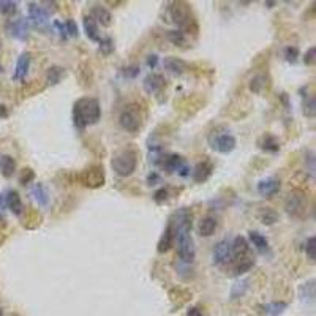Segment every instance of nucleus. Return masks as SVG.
<instances>
[{
    "mask_svg": "<svg viewBox=\"0 0 316 316\" xmlns=\"http://www.w3.org/2000/svg\"><path fill=\"white\" fill-rule=\"evenodd\" d=\"M192 210L187 207L179 209L174 214V218L171 220L174 240L177 242V255L183 264H192L196 258L195 242L192 237Z\"/></svg>",
    "mask_w": 316,
    "mask_h": 316,
    "instance_id": "nucleus-1",
    "label": "nucleus"
},
{
    "mask_svg": "<svg viewBox=\"0 0 316 316\" xmlns=\"http://www.w3.org/2000/svg\"><path fill=\"white\" fill-rule=\"evenodd\" d=\"M101 117L100 101L92 97L79 98L73 106V122L78 130H84L89 125H95Z\"/></svg>",
    "mask_w": 316,
    "mask_h": 316,
    "instance_id": "nucleus-2",
    "label": "nucleus"
},
{
    "mask_svg": "<svg viewBox=\"0 0 316 316\" xmlns=\"http://www.w3.org/2000/svg\"><path fill=\"white\" fill-rule=\"evenodd\" d=\"M111 166L117 176L128 177L138 168V152L135 147H125V149L114 154L111 160Z\"/></svg>",
    "mask_w": 316,
    "mask_h": 316,
    "instance_id": "nucleus-3",
    "label": "nucleus"
},
{
    "mask_svg": "<svg viewBox=\"0 0 316 316\" xmlns=\"http://www.w3.org/2000/svg\"><path fill=\"white\" fill-rule=\"evenodd\" d=\"M173 23L179 27L180 32L183 33H196L198 32V24L192 14V8L185 2H174L171 10H170Z\"/></svg>",
    "mask_w": 316,
    "mask_h": 316,
    "instance_id": "nucleus-4",
    "label": "nucleus"
},
{
    "mask_svg": "<svg viewBox=\"0 0 316 316\" xmlns=\"http://www.w3.org/2000/svg\"><path fill=\"white\" fill-rule=\"evenodd\" d=\"M209 144L218 154H231L236 149L237 142L236 138L231 133H228L223 126H218V128H215L209 135Z\"/></svg>",
    "mask_w": 316,
    "mask_h": 316,
    "instance_id": "nucleus-5",
    "label": "nucleus"
},
{
    "mask_svg": "<svg viewBox=\"0 0 316 316\" xmlns=\"http://www.w3.org/2000/svg\"><path fill=\"white\" fill-rule=\"evenodd\" d=\"M307 209V196L302 190H292L285 199V210L289 217L299 218L305 214Z\"/></svg>",
    "mask_w": 316,
    "mask_h": 316,
    "instance_id": "nucleus-6",
    "label": "nucleus"
},
{
    "mask_svg": "<svg viewBox=\"0 0 316 316\" xmlns=\"http://www.w3.org/2000/svg\"><path fill=\"white\" fill-rule=\"evenodd\" d=\"M120 126L128 133H138L142 126V116L136 106H128L120 113Z\"/></svg>",
    "mask_w": 316,
    "mask_h": 316,
    "instance_id": "nucleus-7",
    "label": "nucleus"
},
{
    "mask_svg": "<svg viewBox=\"0 0 316 316\" xmlns=\"http://www.w3.org/2000/svg\"><path fill=\"white\" fill-rule=\"evenodd\" d=\"M79 180L84 187L87 188H100L104 185V171H103V166L100 164H94V166H89L87 170H84L79 176Z\"/></svg>",
    "mask_w": 316,
    "mask_h": 316,
    "instance_id": "nucleus-8",
    "label": "nucleus"
},
{
    "mask_svg": "<svg viewBox=\"0 0 316 316\" xmlns=\"http://www.w3.org/2000/svg\"><path fill=\"white\" fill-rule=\"evenodd\" d=\"M27 21L33 27L43 29L49 23V11L45 7H41L40 4H29V19Z\"/></svg>",
    "mask_w": 316,
    "mask_h": 316,
    "instance_id": "nucleus-9",
    "label": "nucleus"
},
{
    "mask_svg": "<svg viewBox=\"0 0 316 316\" xmlns=\"http://www.w3.org/2000/svg\"><path fill=\"white\" fill-rule=\"evenodd\" d=\"M7 30L8 33L16 38V40H21V41H26L30 35V24L27 19H14V21H10L7 24Z\"/></svg>",
    "mask_w": 316,
    "mask_h": 316,
    "instance_id": "nucleus-10",
    "label": "nucleus"
},
{
    "mask_svg": "<svg viewBox=\"0 0 316 316\" xmlns=\"http://www.w3.org/2000/svg\"><path fill=\"white\" fill-rule=\"evenodd\" d=\"M212 259L217 266L226 264V263H229L231 259H233V253H231V242L229 240L223 239L214 247Z\"/></svg>",
    "mask_w": 316,
    "mask_h": 316,
    "instance_id": "nucleus-11",
    "label": "nucleus"
},
{
    "mask_svg": "<svg viewBox=\"0 0 316 316\" xmlns=\"http://www.w3.org/2000/svg\"><path fill=\"white\" fill-rule=\"evenodd\" d=\"M142 86H144V90L149 95H157L164 87V78L158 73H151L149 76H145Z\"/></svg>",
    "mask_w": 316,
    "mask_h": 316,
    "instance_id": "nucleus-12",
    "label": "nucleus"
},
{
    "mask_svg": "<svg viewBox=\"0 0 316 316\" xmlns=\"http://www.w3.org/2000/svg\"><path fill=\"white\" fill-rule=\"evenodd\" d=\"M280 192V180L275 177H267L263 179L258 183V193L264 198H272L273 195H277Z\"/></svg>",
    "mask_w": 316,
    "mask_h": 316,
    "instance_id": "nucleus-13",
    "label": "nucleus"
},
{
    "mask_svg": "<svg viewBox=\"0 0 316 316\" xmlns=\"http://www.w3.org/2000/svg\"><path fill=\"white\" fill-rule=\"evenodd\" d=\"M30 52H23L19 55L17 62H16V68H14V73H13V79L14 81H24L27 73H29V68H30Z\"/></svg>",
    "mask_w": 316,
    "mask_h": 316,
    "instance_id": "nucleus-14",
    "label": "nucleus"
},
{
    "mask_svg": "<svg viewBox=\"0 0 316 316\" xmlns=\"http://www.w3.org/2000/svg\"><path fill=\"white\" fill-rule=\"evenodd\" d=\"M212 171H214V164L210 163L209 160H202L199 161L196 166H195V170H193V180L196 183H202L206 182L210 176H212Z\"/></svg>",
    "mask_w": 316,
    "mask_h": 316,
    "instance_id": "nucleus-15",
    "label": "nucleus"
},
{
    "mask_svg": "<svg viewBox=\"0 0 316 316\" xmlns=\"http://www.w3.org/2000/svg\"><path fill=\"white\" fill-rule=\"evenodd\" d=\"M163 67H164V70H168L170 73L179 76V75L185 73V70H187V62L182 60L180 57L170 55V57H164V60H163Z\"/></svg>",
    "mask_w": 316,
    "mask_h": 316,
    "instance_id": "nucleus-16",
    "label": "nucleus"
},
{
    "mask_svg": "<svg viewBox=\"0 0 316 316\" xmlns=\"http://www.w3.org/2000/svg\"><path fill=\"white\" fill-rule=\"evenodd\" d=\"M161 164L164 170L170 173V174H174V173H180L183 168L187 166V163L183 161V158L180 155H170V157H166L161 160Z\"/></svg>",
    "mask_w": 316,
    "mask_h": 316,
    "instance_id": "nucleus-17",
    "label": "nucleus"
},
{
    "mask_svg": "<svg viewBox=\"0 0 316 316\" xmlns=\"http://www.w3.org/2000/svg\"><path fill=\"white\" fill-rule=\"evenodd\" d=\"M248 251H250V245H248L247 239L242 237V236H237L233 240V244H231V253H233V258H237L239 261L247 258Z\"/></svg>",
    "mask_w": 316,
    "mask_h": 316,
    "instance_id": "nucleus-18",
    "label": "nucleus"
},
{
    "mask_svg": "<svg viewBox=\"0 0 316 316\" xmlns=\"http://www.w3.org/2000/svg\"><path fill=\"white\" fill-rule=\"evenodd\" d=\"M90 17H94V21L97 24H101L104 27H109L113 24V14L109 10H106L104 7H94L90 11Z\"/></svg>",
    "mask_w": 316,
    "mask_h": 316,
    "instance_id": "nucleus-19",
    "label": "nucleus"
},
{
    "mask_svg": "<svg viewBox=\"0 0 316 316\" xmlns=\"http://www.w3.org/2000/svg\"><path fill=\"white\" fill-rule=\"evenodd\" d=\"M5 202H7V207L11 210L14 215H21L23 214V201H21V196L17 192L14 190H10V192L5 195Z\"/></svg>",
    "mask_w": 316,
    "mask_h": 316,
    "instance_id": "nucleus-20",
    "label": "nucleus"
},
{
    "mask_svg": "<svg viewBox=\"0 0 316 316\" xmlns=\"http://www.w3.org/2000/svg\"><path fill=\"white\" fill-rule=\"evenodd\" d=\"M217 226H218V223H217V220L214 217H206L198 225V233L202 237H210L215 233Z\"/></svg>",
    "mask_w": 316,
    "mask_h": 316,
    "instance_id": "nucleus-21",
    "label": "nucleus"
},
{
    "mask_svg": "<svg viewBox=\"0 0 316 316\" xmlns=\"http://www.w3.org/2000/svg\"><path fill=\"white\" fill-rule=\"evenodd\" d=\"M84 32H86L87 38L92 40V41H97V43H100V32H98V24L94 21V17L90 16H84Z\"/></svg>",
    "mask_w": 316,
    "mask_h": 316,
    "instance_id": "nucleus-22",
    "label": "nucleus"
},
{
    "mask_svg": "<svg viewBox=\"0 0 316 316\" xmlns=\"http://www.w3.org/2000/svg\"><path fill=\"white\" fill-rule=\"evenodd\" d=\"M174 244V233H173V226H171V221L168 223L166 229H164V233L163 236L160 237V242H158V253H164L168 251Z\"/></svg>",
    "mask_w": 316,
    "mask_h": 316,
    "instance_id": "nucleus-23",
    "label": "nucleus"
},
{
    "mask_svg": "<svg viewBox=\"0 0 316 316\" xmlns=\"http://www.w3.org/2000/svg\"><path fill=\"white\" fill-rule=\"evenodd\" d=\"M259 145V149L264 151V152H269V154H277L280 151V142L277 141L275 136H272V135H266L259 139L258 142Z\"/></svg>",
    "mask_w": 316,
    "mask_h": 316,
    "instance_id": "nucleus-24",
    "label": "nucleus"
},
{
    "mask_svg": "<svg viewBox=\"0 0 316 316\" xmlns=\"http://www.w3.org/2000/svg\"><path fill=\"white\" fill-rule=\"evenodd\" d=\"M16 171V161L11 155H2L0 157V173H2L4 177L10 179L13 177Z\"/></svg>",
    "mask_w": 316,
    "mask_h": 316,
    "instance_id": "nucleus-25",
    "label": "nucleus"
},
{
    "mask_svg": "<svg viewBox=\"0 0 316 316\" xmlns=\"http://www.w3.org/2000/svg\"><path fill=\"white\" fill-rule=\"evenodd\" d=\"M30 193H32L33 199L38 202V206H41V207H46V206H48V202H49V195H48V190L45 188L43 183H35Z\"/></svg>",
    "mask_w": 316,
    "mask_h": 316,
    "instance_id": "nucleus-26",
    "label": "nucleus"
},
{
    "mask_svg": "<svg viewBox=\"0 0 316 316\" xmlns=\"http://www.w3.org/2000/svg\"><path fill=\"white\" fill-rule=\"evenodd\" d=\"M65 76V68H62L59 65H54V67H49L48 71H46V84L48 86H57V84L62 81V78Z\"/></svg>",
    "mask_w": 316,
    "mask_h": 316,
    "instance_id": "nucleus-27",
    "label": "nucleus"
},
{
    "mask_svg": "<svg viewBox=\"0 0 316 316\" xmlns=\"http://www.w3.org/2000/svg\"><path fill=\"white\" fill-rule=\"evenodd\" d=\"M248 237H250V242L253 244V247H255L258 251L264 253V251L267 250L269 242H267L266 236H263V234L256 233V231H250V236H248Z\"/></svg>",
    "mask_w": 316,
    "mask_h": 316,
    "instance_id": "nucleus-28",
    "label": "nucleus"
},
{
    "mask_svg": "<svg viewBox=\"0 0 316 316\" xmlns=\"http://www.w3.org/2000/svg\"><path fill=\"white\" fill-rule=\"evenodd\" d=\"M258 218H259L264 225H267V226H270V225H273V223H277V221H278V215H277V212H275V210H272L270 207H264V209H261V210H259V214H258Z\"/></svg>",
    "mask_w": 316,
    "mask_h": 316,
    "instance_id": "nucleus-29",
    "label": "nucleus"
},
{
    "mask_svg": "<svg viewBox=\"0 0 316 316\" xmlns=\"http://www.w3.org/2000/svg\"><path fill=\"white\" fill-rule=\"evenodd\" d=\"M248 288V280H239L233 285V289H231V299H237L242 298L245 291Z\"/></svg>",
    "mask_w": 316,
    "mask_h": 316,
    "instance_id": "nucleus-30",
    "label": "nucleus"
},
{
    "mask_svg": "<svg viewBox=\"0 0 316 316\" xmlns=\"http://www.w3.org/2000/svg\"><path fill=\"white\" fill-rule=\"evenodd\" d=\"M166 38L170 40L173 45H176V46H183L185 41H187L185 33L180 32V30H170V32L166 33Z\"/></svg>",
    "mask_w": 316,
    "mask_h": 316,
    "instance_id": "nucleus-31",
    "label": "nucleus"
},
{
    "mask_svg": "<svg viewBox=\"0 0 316 316\" xmlns=\"http://www.w3.org/2000/svg\"><path fill=\"white\" fill-rule=\"evenodd\" d=\"M253 266H255V261H253V259H248V258L240 259V263L234 267V275H237V277L244 275V273L250 272V269H251Z\"/></svg>",
    "mask_w": 316,
    "mask_h": 316,
    "instance_id": "nucleus-32",
    "label": "nucleus"
},
{
    "mask_svg": "<svg viewBox=\"0 0 316 316\" xmlns=\"http://www.w3.org/2000/svg\"><path fill=\"white\" fill-rule=\"evenodd\" d=\"M288 304L286 302H272L266 307V311L270 314V316H280L285 310H286Z\"/></svg>",
    "mask_w": 316,
    "mask_h": 316,
    "instance_id": "nucleus-33",
    "label": "nucleus"
},
{
    "mask_svg": "<svg viewBox=\"0 0 316 316\" xmlns=\"http://www.w3.org/2000/svg\"><path fill=\"white\" fill-rule=\"evenodd\" d=\"M266 78L264 76H261V75H258V76H255L253 78L251 81H250V89H251V92H255V94H261L263 92V89H264V86H266Z\"/></svg>",
    "mask_w": 316,
    "mask_h": 316,
    "instance_id": "nucleus-34",
    "label": "nucleus"
},
{
    "mask_svg": "<svg viewBox=\"0 0 316 316\" xmlns=\"http://www.w3.org/2000/svg\"><path fill=\"white\" fill-rule=\"evenodd\" d=\"M302 301H313L314 298V282H308L304 286H301Z\"/></svg>",
    "mask_w": 316,
    "mask_h": 316,
    "instance_id": "nucleus-35",
    "label": "nucleus"
},
{
    "mask_svg": "<svg viewBox=\"0 0 316 316\" xmlns=\"http://www.w3.org/2000/svg\"><path fill=\"white\" fill-rule=\"evenodd\" d=\"M100 51H101L104 55H109V54L114 51V41H113V38H109V36L101 38V40H100Z\"/></svg>",
    "mask_w": 316,
    "mask_h": 316,
    "instance_id": "nucleus-36",
    "label": "nucleus"
},
{
    "mask_svg": "<svg viewBox=\"0 0 316 316\" xmlns=\"http://www.w3.org/2000/svg\"><path fill=\"white\" fill-rule=\"evenodd\" d=\"M304 114L307 117H314V114H316V101H314L313 97H310L304 101Z\"/></svg>",
    "mask_w": 316,
    "mask_h": 316,
    "instance_id": "nucleus-37",
    "label": "nucleus"
},
{
    "mask_svg": "<svg viewBox=\"0 0 316 316\" xmlns=\"http://www.w3.org/2000/svg\"><path fill=\"white\" fill-rule=\"evenodd\" d=\"M17 2H10V0H0V13L2 14H11L16 11Z\"/></svg>",
    "mask_w": 316,
    "mask_h": 316,
    "instance_id": "nucleus-38",
    "label": "nucleus"
},
{
    "mask_svg": "<svg viewBox=\"0 0 316 316\" xmlns=\"http://www.w3.org/2000/svg\"><path fill=\"white\" fill-rule=\"evenodd\" d=\"M314 248H316V237L311 236V237H308V240L305 244V253H307L310 261H314Z\"/></svg>",
    "mask_w": 316,
    "mask_h": 316,
    "instance_id": "nucleus-39",
    "label": "nucleus"
},
{
    "mask_svg": "<svg viewBox=\"0 0 316 316\" xmlns=\"http://www.w3.org/2000/svg\"><path fill=\"white\" fill-rule=\"evenodd\" d=\"M298 57H299V49H298L296 46H288V48H285V59H286L288 62L294 63V62L298 60Z\"/></svg>",
    "mask_w": 316,
    "mask_h": 316,
    "instance_id": "nucleus-40",
    "label": "nucleus"
},
{
    "mask_svg": "<svg viewBox=\"0 0 316 316\" xmlns=\"http://www.w3.org/2000/svg\"><path fill=\"white\" fill-rule=\"evenodd\" d=\"M33 179H35L33 170H30V168H26V170L23 171V174H21V177H19V182L23 183V185H27V183H30Z\"/></svg>",
    "mask_w": 316,
    "mask_h": 316,
    "instance_id": "nucleus-41",
    "label": "nucleus"
},
{
    "mask_svg": "<svg viewBox=\"0 0 316 316\" xmlns=\"http://www.w3.org/2000/svg\"><path fill=\"white\" fill-rule=\"evenodd\" d=\"M52 29L60 35V38H68V33H67L65 24L60 23V21H54V23H52Z\"/></svg>",
    "mask_w": 316,
    "mask_h": 316,
    "instance_id": "nucleus-42",
    "label": "nucleus"
},
{
    "mask_svg": "<svg viewBox=\"0 0 316 316\" xmlns=\"http://www.w3.org/2000/svg\"><path fill=\"white\" fill-rule=\"evenodd\" d=\"M65 29H67V33H68V36H78V26H76V23L73 19H68V21H65Z\"/></svg>",
    "mask_w": 316,
    "mask_h": 316,
    "instance_id": "nucleus-43",
    "label": "nucleus"
},
{
    "mask_svg": "<svg viewBox=\"0 0 316 316\" xmlns=\"http://www.w3.org/2000/svg\"><path fill=\"white\" fill-rule=\"evenodd\" d=\"M122 73H123L125 78H136L139 75V67L138 65H130V67L123 68Z\"/></svg>",
    "mask_w": 316,
    "mask_h": 316,
    "instance_id": "nucleus-44",
    "label": "nucleus"
},
{
    "mask_svg": "<svg viewBox=\"0 0 316 316\" xmlns=\"http://www.w3.org/2000/svg\"><path fill=\"white\" fill-rule=\"evenodd\" d=\"M314 54H316V48L311 46L305 52V55H304V63H307V65H313V63H314Z\"/></svg>",
    "mask_w": 316,
    "mask_h": 316,
    "instance_id": "nucleus-45",
    "label": "nucleus"
},
{
    "mask_svg": "<svg viewBox=\"0 0 316 316\" xmlns=\"http://www.w3.org/2000/svg\"><path fill=\"white\" fill-rule=\"evenodd\" d=\"M154 199H155V202H158V204L164 202V201L168 199V190H166V188H160L158 192H155Z\"/></svg>",
    "mask_w": 316,
    "mask_h": 316,
    "instance_id": "nucleus-46",
    "label": "nucleus"
},
{
    "mask_svg": "<svg viewBox=\"0 0 316 316\" xmlns=\"http://www.w3.org/2000/svg\"><path fill=\"white\" fill-rule=\"evenodd\" d=\"M157 63H158V55L157 54H152V55L147 57V67H149V68L154 70L157 67Z\"/></svg>",
    "mask_w": 316,
    "mask_h": 316,
    "instance_id": "nucleus-47",
    "label": "nucleus"
},
{
    "mask_svg": "<svg viewBox=\"0 0 316 316\" xmlns=\"http://www.w3.org/2000/svg\"><path fill=\"white\" fill-rule=\"evenodd\" d=\"M187 316H204V314H202V310L199 307H190L187 310Z\"/></svg>",
    "mask_w": 316,
    "mask_h": 316,
    "instance_id": "nucleus-48",
    "label": "nucleus"
},
{
    "mask_svg": "<svg viewBox=\"0 0 316 316\" xmlns=\"http://www.w3.org/2000/svg\"><path fill=\"white\" fill-rule=\"evenodd\" d=\"M8 108L5 106V104H0V119H7L8 117Z\"/></svg>",
    "mask_w": 316,
    "mask_h": 316,
    "instance_id": "nucleus-49",
    "label": "nucleus"
},
{
    "mask_svg": "<svg viewBox=\"0 0 316 316\" xmlns=\"http://www.w3.org/2000/svg\"><path fill=\"white\" fill-rule=\"evenodd\" d=\"M7 207V202H5V195L4 193H0V212Z\"/></svg>",
    "mask_w": 316,
    "mask_h": 316,
    "instance_id": "nucleus-50",
    "label": "nucleus"
},
{
    "mask_svg": "<svg viewBox=\"0 0 316 316\" xmlns=\"http://www.w3.org/2000/svg\"><path fill=\"white\" fill-rule=\"evenodd\" d=\"M0 316H5V314H4V310H2V307H0Z\"/></svg>",
    "mask_w": 316,
    "mask_h": 316,
    "instance_id": "nucleus-51",
    "label": "nucleus"
},
{
    "mask_svg": "<svg viewBox=\"0 0 316 316\" xmlns=\"http://www.w3.org/2000/svg\"><path fill=\"white\" fill-rule=\"evenodd\" d=\"M2 71H4V70H2V65H0V73H2Z\"/></svg>",
    "mask_w": 316,
    "mask_h": 316,
    "instance_id": "nucleus-52",
    "label": "nucleus"
}]
</instances>
